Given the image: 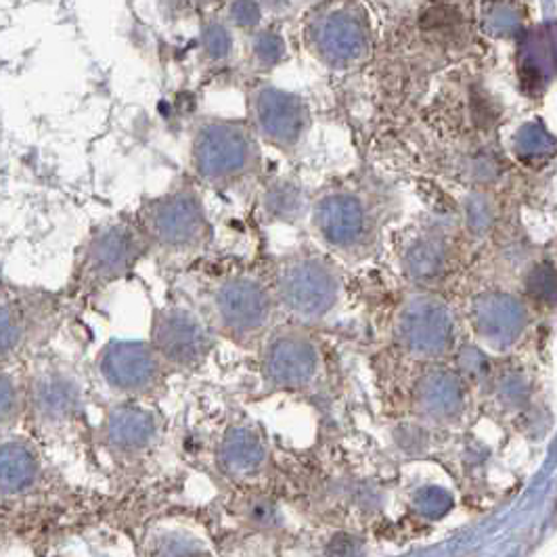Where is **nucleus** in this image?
<instances>
[{"label": "nucleus", "instance_id": "obj_12", "mask_svg": "<svg viewBox=\"0 0 557 557\" xmlns=\"http://www.w3.org/2000/svg\"><path fill=\"white\" fill-rule=\"evenodd\" d=\"M319 369V352L307 335L283 332L264 352V373L277 386H305Z\"/></svg>", "mask_w": 557, "mask_h": 557}, {"label": "nucleus", "instance_id": "obj_23", "mask_svg": "<svg viewBox=\"0 0 557 557\" xmlns=\"http://www.w3.org/2000/svg\"><path fill=\"white\" fill-rule=\"evenodd\" d=\"M283 40L278 38L277 34L273 32H262L260 36H256L253 40V53L256 59L264 65H271V63H277L278 59L283 57Z\"/></svg>", "mask_w": 557, "mask_h": 557}, {"label": "nucleus", "instance_id": "obj_8", "mask_svg": "<svg viewBox=\"0 0 557 557\" xmlns=\"http://www.w3.org/2000/svg\"><path fill=\"white\" fill-rule=\"evenodd\" d=\"M321 237L337 250H359L371 233V214L364 201L348 191L323 197L314 208Z\"/></svg>", "mask_w": 557, "mask_h": 557}, {"label": "nucleus", "instance_id": "obj_16", "mask_svg": "<svg viewBox=\"0 0 557 557\" xmlns=\"http://www.w3.org/2000/svg\"><path fill=\"white\" fill-rule=\"evenodd\" d=\"M29 337V312L22 302H0V364L13 359Z\"/></svg>", "mask_w": 557, "mask_h": 557}, {"label": "nucleus", "instance_id": "obj_3", "mask_svg": "<svg viewBox=\"0 0 557 557\" xmlns=\"http://www.w3.org/2000/svg\"><path fill=\"white\" fill-rule=\"evenodd\" d=\"M145 228L168 250H194L208 237V221L194 194L181 191L160 197L145 210Z\"/></svg>", "mask_w": 557, "mask_h": 557}, {"label": "nucleus", "instance_id": "obj_11", "mask_svg": "<svg viewBox=\"0 0 557 557\" xmlns=\"http://www.w3.org/2000/svg\"><path fill=\"white\" fill-rule=\"evenodd\" d=\"M317 53L332 65H348L367 51V28L352 11L325 13L310 29Z\"/></svg>", "mask_w": 557, "mask_h": 557}, {"label": "nucleus", "instance_id": "obj_5", "mask_svg": "<svg viewBox=\"0 0 557 557\" xmlns=\"http://www.w3.org/2000/svg\"><path fill=\"white\" fill-rule=\"evenodd\" d=\"M145 250L139 233L128 224H112L92 235L83 256V275L90 283H110L135 269Z\"/></svg>", "mask_w": 557, "mask_h": 557}, {"label": "nucleus", "instance_id": "obj_10", "mask_svg": "<svg viewBox=\"0 0 557 557\" xmlns=\"http://www.w3.org/2000/svg\"><path fill=\"white\" fill-rule=\"evenodd\" d=\"M251 112L260 135L281 147L296 145L307 128V106L277 88H260L251 99Z\"/></svg>", "mask_w": 557, "mask_h": 557}, {"label": "nucleus", "instance_id": "obj_6", "mask_svg": "<svg viewBox=\"0 0 557 557\" xmlns=\"http://www.w3.org/2000/svg\"><path fill=\"white\" fill-rule=\"evenodd\" d=\"M271 296L253 278H226L214 292V310L224 332L231 335L258 334L271 317Z\"/></svg>", "mask_w": 557, "mask_h": 557}, {"label": "nucleus", "instance_id": "obj_15", "mask_svg": "<svg viewBox=\"0 0 557 557\" xmlns=\"http://www.w3.org/2000/svg\"><path fill=\"white\" fill-rule=\"evenodd\" d=\"M32 394L36 409L49 418L65 416L76 403V386L59 371H42L32 386Z\"/></svg>", "mask_w": 557, "mask_h": 557}, {"label": "nucleus", "instance_id": "obj_9", "mask_svg": "<svg viewBox=\"0 0 557 557\" xmlns=\"http://www.w3.org/2000/svg\"><path fill=\"white\" fill-rule=\"evenodd\" d=\"M99 371L113 391L143 392L158 382L162 361L147 344L112 342L101 352Z\"/></svg>", "mask_w": 557, "mask_h": 557}, {"label": "nucleus", "instance_id": "obj_20", "mask_svg": "<svg viewBox=\"0 0 557 557\" xmlns=\"http://www.w3.org/2000/svg\"><path fill=\"white\" fill-rule=\"evenodd\" d=\"M518 149L524 156H541L554 149V139L541 124H529L518 135Z\"/></svg>", "mask_w": 557, "mask_h": 557}, {"label": "nucleus", "instance_id": "obj_24", "mask_svg": "<svg viewBox=\"0 0 557 557\" xmlns=\"http://www.w3.org/2000/svg\"><path fill=\"white\" fill-rule=\"evenodd\" d=\"M203 45L208 49L210 57H226L231 53V36L228 32L221 26V24H210L206 32H203Z\"/></svg>", "mask_w": 557, "mask_h": 557}, {"label": "nucleus", "instance_id": "obj_26", "mask_svg": "<svg viewBox=\"0 0 557 557\" xmlns=\"http://www.w3.org/2000/svg\"><path fill=\"white\" fill-rule=\"evenodd\" d=\"M231 17L242 26H250L258 22L260 9H258V4H251V2H239V4L231 7Z\"/></svg>", "mask_w": 557, "mask_h": 557}, {"label": "nucleus", "instance_id": "obj_21", "mask_svg": "<svg viewBox=\"0 0 557 557\" xmlns=\"http://www.w3.org/2000/svg\"><path fill=\"white\" fill-rule=\"evenodd\" d=\"M17 407H20L17 384L7 371H0V425L17 413Z\"/></svg>", "mask_w": 557, "mask_h": 557}, {"label": "nucleus", "instance_id": "obj_25", "mask_svg": "<svg viewBox=\"0 0 557 557\" xmlns=\"http://www.w3.org/2000/svg\"><path fill=\"white\" fill-rule=\"evenodd\" d=\"M269 203H271V208H273V214L289 216V214L296 212V208H298L300 201H298V194H296L294 189L285 187V189L273 191L271 197H269Z\"/></svg>", "mask_w": 557, "mask_h": 557}, {"label": "nucleus", "instance_id": "obj_7", "mask_svg": "<svg viewBox=\"0 0 557 557\" xmlns=\"http://www.w3.org/2000/svg\"><path fill=\"white\" fill-rule=\"evenodd\" d=\"M398 337L419 357H438L453 342V317L436 298H413L398 317Z\"/></svg>", "mask_w": 557, "mask_h": 557}, {"label": "nucleus", "instance_id": "obj_1", "mask_svg": "<svg viewBox=\"0 0 557 557\" xmlns=\"http://www.w3.org/2000/svg\"><path fill=\"white\" fill-rule=\"evenodd\" d=\"M194 162L201 178L233 183L258 164V145L250 131L233 122H210L197 133Z\"/></svg>", "mask_w": 557, "mask_h": 557}, {"label": "nucleus", "instance_id": "obj_19", "mask_svg": "<svg viewBox=\"0 0 557 557\" xmlns=\"http://www.w3.org/2000/svg\"><path fill=\"white\" fill-rule=\"evenodd\" d=\"M445 262V250L441 244L432 242V239H423L418 242L409 253H407V267L409 273L416 277H432L441 271Z\"/></svg>", "mask_w": 557, "mask_h": 557}, {"label": "nucleus", "instance_id": "obj_4", "mask_svg": "<svg viewBox=\"0 0 557 557\" xmlns=\"http://www.w3.org/2000/svg\"><path fill=\"white\" fill-rule=\"evenodd\" d=\"M151 348L160 361L178 369L196 367L210 350V334L194 312L166 308L153 321Z\"/></svg>", "mask_w": 557, "mask_h": 557}, {"label": "nucleus", "instance_id": "obj_2", "mask_svg": "<svg viewBox=\"0 0 557 557\" xmlns=\"http://www.w3.org/2000/svg\"><path fill=\"white\" fill-rule=\"evenodd\" d=\"M278 300L298 319L317 321L332 312L339 298V277L321 258H292L277 278Z\"/></svg>", "mask_w": 557, "mask_h": 557}, {"label": "nucleus", "instance_id": "obj_14", "mask_svg": "<svg viewBox=\"0 0 557 557\" xmlns=\"http://www.w3.org/2000/svg\"><path fill=\"white\" fill-rule=\"evenodd\" d=\"M36 478V457L28 446L17 441L0 445V491L20 493Z\"/></svg>", "mask_w": 557, "mask_h": 557}, {"label": "nucleus", "instance_id": "obj_27", "mask_svg": "<svg viewBox=\"0 0 557 557\" xmlns=\"http://www.w3.org/2000/svg\"><path fill=\"white\" fill-rule=\"evenodd\" d=\"M491 24L495 26V29L505 32V29H511L516 26V17H513V13H511L507 7H499V9L495 11V15L491 17Z\"/></svg>", "mask_w": 557, "mask_h": 557}, {"label": "nucleus", "instance_id": "obj_17", "mask_svg": "<svg viewBox=\"0 0 557 557\" xmlns=\"http://www.w3.org/2000/svg\"><path fill=\"white\" fill-rule=\"evenodd\" d=\"M421 398L425 400L428 407L436 411H450L461 400V388L450 371L434 369L425 375L421 384Z\"/></svg>", "mask_w": 557, "mask_h": 557}, {"label": "nucleus", "instance_id": "obj_22", "mask_svg": "<svg viewBox=\"0 0 557 557\" xmlns=\"http://www.w3.org/2000/svg\"><path fill=\"white\" fill-rule=\"evenodd\" d=\"M530 294L543 302H554L556 296V278L552 267H539L529 278Z\"/></svg>", "mask_w": 557, "mask_h": 557}, {"label": "nucleus", "instance_id": "obj_13", "mask_svg": "<svg viewBox=\"0 0 557 557\" xmlns=\"http://www.w3.org/2000/svg\"><path fill=\"white\" fill-rule=\"evenodd\" d=\"M478 335L495 348H507L520 339L529 323L527 307L507 294H484L474 302Z\"/></svg>", "mask_w": 557, "mask_h": 557}, {"label": "nucleus", "instance_id": "obj_18", "mask_svg": "<svg viewBox=\"0 0 557 557\" xmlns=\"http://www.w3.org/2000/svg\"><path fill=\"white\" fill-rule=\"evenodd\" d=\"M151 430L149 419L137 409H122L110 421V434L117 445H139Z\"/></svg>", "mask_w": 557, "mask_h": 557}]
</instances>
